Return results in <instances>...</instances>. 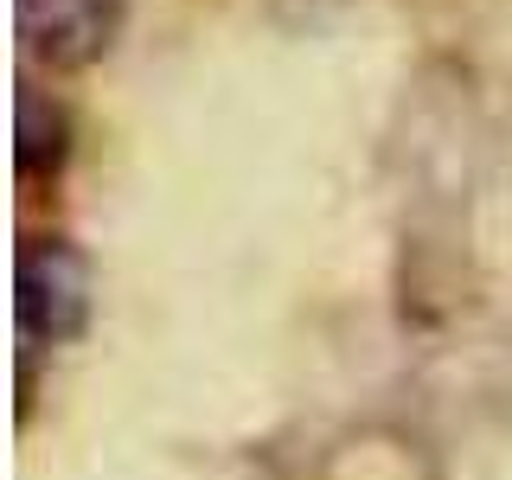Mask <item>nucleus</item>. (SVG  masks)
Segmentation results:
<instances>
[{"mask_svg":"<svg viewBox=\"0 0 512 480\" xmlns=\"http://www.w3.org/2000/svg\"><path fill=\"white\" fill-rule=\"evenodd\" d=\"M64 154V109L20 84V173H45Z\"/></svg>","mask_w":512,"mask_h":480,"instance_id":"7ed1b4c3","label":"nucleus"},{"mask_svg":"<svg viewBox=\"0 0 512 480\" xmlns=\"http://www.w3.org/2000/svg\"><path fill=\"white\" fill-rule=\"evenodd\" d=\"M90 320V263L64 237L20 244V333L26 340H71Z\"/></svg>","mask_w":512,"mask_h":480,"instance_id":"f257e3e1","label":"nucleus"},{"mask_svg":"<svg viewBox=\"0 0 512 480\" xmlns=\"http://www.w3.org/2000/svg\"><path fill=\"white\" fill-rule=\"evenodd\" d=\"M13 13H20V45L52 71L96 64L122 26V0H13Z\"/></svg>","mask_w":512,"mask_h":480,"instance_id":"f03ea898","label":"nucleus"}]
</instances>
